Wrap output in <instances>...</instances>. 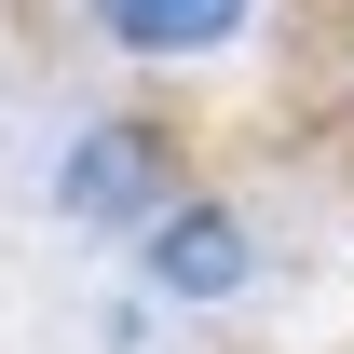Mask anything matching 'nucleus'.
I'll list each match as a JSON object with an SVG mask.
<instances>
[{
    "mask_svg": "<svg viewBox=\"0 0 354 354\" xmlns=\"http://www.w3.org/2000/svg\"><path fill=\"white\" fill-rule=\"evenodd\" d=\"M232 272H245V232H232V218H177L164 232V286H177V300H218Z\"/></svg>",
    "mask_w": 354,
    "mask_h": 354,
    "instance_id": "7ed1b4c3",
    "label": "nucleus"
},
{
    "mask_svg": "<svg viewBox=\"0 0 354 354\" xmlns=\"http://www.w3.org/2000/svg\"><path fill=\"white\" fill-rule=\"evenodd\" d=\"M150 177H164L150 136H82L68 150V218H150Z\"/></svg>",
    "mask_w": 354,
    "mask_h": 354,
    "instance_id": "f03ea898",
    "label": "nucleus"
},
{
    "mask_svg": "<svg viewBox=\"0 0 354 354\" xmlns=\"http://www.w3.org/2000/svg\"><path fill=\"white\" fill-rule=\"evenodd\" d=\"M245 14H259V0H95V28L136 41V55H218Z\"/></svg>",
    "mask_w": 354,
    "mask_h": 354,
    "instance_id": "f257e3e1",
    "label": "nucleus"
}]
</instances>
